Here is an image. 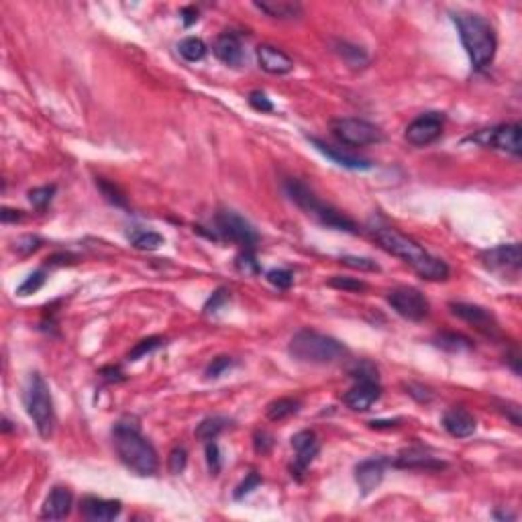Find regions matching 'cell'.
<instances>
[{"label":"cell","instance_id":"1","mask_svg":"<svg viewBox=\"0 0 522 522\" xmlns=\"http://www.w3.org/2000/svg\"><path fill=\"white\" fill-rule=\"evenodd\" d=\"M373 239L377 241V245L384 251H388L390 255L402 260L406 265H411L423 280L445 281L449 278V274H451V269H449L445 261L430 255L423 245H418L414 239L402 235L396 229L377 226V229H373Z\"/></svg>","mask_w":522,"mask_h":522},{"label":"cell","instance_id":"2","mask_svg":"<svg viewBox=\"0 0 522 522\" xmlns=\"http://www.w3.org/2000/svg\"><path fill=\"white\" fill-rule=\"evenodd\" d=\"M114 449L123 466L137 475H155L159 469V457L150 441L141 435L133 420H119L112 429Z\"/></svg>","mask_w":522,"mask_h":522},{"label":"cell","instance_id":"3","mask_svg":"<svg viewBox=\"0 0 522 522\" xmlns=\"http://www.w3.org/2000/svg\"><path fill=\"white\" fill-rule=\"evenodd\" d=\"M453 23L457 27L459 39L466 47L473 70L478 72L485 70L494 61L496 49H498L496 31L490 25V20L475 13H455Z\"/></svg>","mask_w":522,"mask_h":522},{"label":"cell","instance_id":"4","mask_svg":"<svg viewBox=\"0 0 522 522\" xmlns=\"http://www.w3.org/2000/svg\"><path fill=\"white\" fill-rule=\"evenodd\" d=\"M284 190H286V196L298 206L300 210H304L308 217H312L318 224H322L327 229L343 231V233H351V235L359 233L357 224L349 217H345L341 210H336L335 206L322 202L304 182H300L296 178H288L284 182Z\"/></svg>","mask_w":522,"mask_h":522},{"label":"cell","instance_id":"5","mask_svg":"<svg viewBox=\"0 0 522 522\" xmlns=\"http://www.w3.org/2000/svg\"><path fill=\"white\" fill-rule=\"evenodd\" d=\"M288 351L296 361L310 365H333L349 353L341 341L310 329H302L292 336Z\"/></svg>","mask_w":522,"mask_h":522},{"label":"cell","instance_id":"6","mask_svg":"<svg viewBox=\"0 0 522 522\" xmlns=\"http://www.w3.org/2000/svg\"><path fill=\"white\" fill-rule=\"evenodd\" d=\"M23 402H25L27 414L35 423L39 435L43 439H49L54 432V425H56V412H54V400H51L49 386L39 373L29 375L25 394H23Z\"/></svg>","mask_w":522,"mask_h":522},{"label":"cell","instance_id":"7","mask_svg":"<svg viewBox=\"0 0 522 522\" xmlns=\"http://www.w3.org/2000/svg\"><path fill=\"white\" fill-rule=\"evenodd\" d=\"M331 130L343 145H349V147H365V145H375L384 141L382 129L365 119H355V116L335 119L331 123Z\"/></svg>","mask_w":522,"mask_h":522},{"label":"cell","instance_id":"8","mask_svg":"<svg viewBox=\"0 0 522 522\" xmlns=\"http://www.w3.org/2000/svg\"><path fill=\"white\" fill-rule=\"evenodd\" d=\"M214 226H217V233L221 237L241 245L243 249H253L260 243V235L253 229V224L247 219H243L241 214L235 210H229V208L219 210L214 217Z\"/></svg>","mask_w":522,"mask_h":522},{"label":"cell","instance_id":"9","mask_svg":"<svg viewBox=\"0 0 522 522\" xmlns=\"http://www.w3.org/2000/svg\"><path fill=\"white\" fill-rule=\"evenodd\" d=\"M466 141L475 143L480 147H492V150L506 151L512 155H521L522 141H521V125H500L494 129L478 130L475 135H469Z\"/></svg>","mask_w":522,"mask_h":522},{"label":"cell","instance_id":"10","mask_svg":"<svg viewBox=\"0 0 522 522\" xmlns=\"http://www.w3.org/2000/svg\"><path fill=\"white\" fill-rule=\"evenodd\" d=\"M388 304L396 310V315L412 322H418L429 317V300L416 288H408V286L394 288L392 292H388Z\"/></svg>","mask_w":522,"mask_h":522},{"label":"cell","instance_id":"11","mask_svg":"<svg viewBox=\"0 0 522 522\" xmlns=\"http://www.w3.org/2000/svg\"><path fill=\"white\" fill-rule=\"evenodd\" d=\"M443 123H445V119L441 112H425V114L416 116L406 127L404 137L414 147H427L441 137Z\"/></svg>","mask_w":522,"mask_h":522},{"label":"cell","instance_id":"12","mask_svg":"<svg viewBox=\"0 0 522 522\" xmlns=\"http://www.w3.org/2000/svg\"><path fill=\"white\" fill-rule=\"evenodd\" d=\"M482 261L487 269L494 272H518L522 265V251L518 243L498 245L482 253Z\"/></svg>","mask_w":522,"mask_h":522},{"label":"cell","instance_id":"13","mask_svg":"<svg viewBox=\"0 0 522 522\" xmlns=\"http://www.w3.org/2000/svg\"><path fill=\"white\" fill-rule=\"evenodd\" d=\"M449 308H451V312L455 317L466 320L469 324H473L478 331H482L485 335H498V322H496V318H494V315L490 310H485L482 306L466 304V302H451Z\"/></svg>","mask_w":522,"mask_h":522},{"label":"cell","instance_id":"14","mask_svg":"<svg viewBox=\"0 0 522 522\" xmlns=\"http://www.w3.org/2000/svg\"><path fill=\"white\" fill-rule=\"evenodd\" d=\"M292 449L296 453V459H294V466H292V475L302 478L306 467L310 466L318 455L320 443H318L317 435L312 430H300L292 437Z\"/></svg>","mask_w":522,"mask_h":522},{"label":"cell","instance_id":"15","mask_svg":"<svg viewBox=\"0 0 522 522\" xmlns=\"http://www.w3.org/2000/svg\"><path fill=\"white\" fill-rule=\"evenodd\" d=\"M355 384L351 390L343 396V402L347 408H351L355 412H365L372 408L373 404L380 400L382 396V386L377 380H355Z\"/></svg>","mask_w":522,"mask_h":522},{"label":"cell","instance_id":"16","mask_svg":"<svg viewBox=\"0 0 522 522\" xmlns=\"http://www.w3.org/2000/svg\"><path fill=\"white\" fill-rule=\"evenodd\" d=\"M386 463H388L386 459H382V457L375 459L373 457V459L361 461L359 466L355 467V482H357L363 496H370L373 490L382 484L384 473H386Z\"/></svg>","mask_w":522,"mask_h":522},{"label":"cell","instance_id":"17","mask_svg":"<svg viewBox=\"0 0 522 522\" xmlns=\"http://www.w3.org/2000/svg\"><path fill=\"white\" fill-rule=\"evenodd\" d=\"M257 63L263 72L274 75L290 74L294 70V59L274 45H260L257 47Z\"/></svg>","mask_w":522,"mask_h":522},{"label":"cell","instance_id":"18","mask_svg":"<svg viewBox=\"0 0 522 522\" xmlns=\"http://www.w3.org/2000/svg\"><path fill=\"white\" fill-rule=\"evenodd\" d=\"M212 54L217 56L219 61H223L231 68H239V66H243V59H245L241 39L235 33H223V35L214 39Z\"/></svg>","mask_w":522,"mask_h":522},{"label":"cell","instance_id":"19","mask_svg":"<svg viewBox=\"0 0 522 522\" xmlns=\"http://www.w3.org/2000/svg\"><path fill=\"white\" fill-rule=\"evenodd\" d=\"M396 467H402V469H429V471H437V469H445L447 463L435 455H430L429 451L420 447H412V449H404L396 461H394Z\"/></svg>","mask_w":522,"mask_h":522},{"label":"cell","instance_id":"20","mask_svg":"<svg viewBox=\"0 0 522 522\" xmlns=\"http://www.w3.org/2000/svg\"><path fill=\"white\" fill-rule=\"evenodd\" d=\"M123 510V504L119 500H102V498H84L80 504V512L86 521L109 522L114 521Z\"/></svg>","mask_w":522,"mask_h":522},{"label":"cell","instance_id":"21","mask_svg":"<svg viewBox=\"0 0 522 522\" xmlns=\"http://www.w3.org/2000/svg\"><path fill=\"white\" fill-rule=\"evenodd\" d=\"M72 504H74V496L68 487H61L57 485L51 490V494L47 496V500L41 508V518L45 521H61L70 514L72 510Z\"/></svg>","mask_w":522,"mask_h":522},{"label":"cell","instance_id":"22","mask_svg":"<svg viewBox=\"0 0 522 522\" xmlns=\"http://www.w3.org/2000/svg\"><path fill=\"white\" fill-rule=\"evenodd\" d=\"M443 429L447 430L451 437H455V439H467V437H471L475 432L478 423H475V418H473L471 412L455 406V408H449L443 414Z\"/></svg>","mask_w":522,"mask_h":522},{"label":"cell","instance_id":"23","mask_svg":"<svg viewBox=\"0 0 522 522\" xmlns=\"http://www.w3.org/2000/svg\"><path fill=\"white\" fill-rule=\"evenodd\" d=\"M308 141L317 147L324 157H329L331 162H335L336 166H341V168H347V169H372L373 164L372 162H368V159H361V157H355V155H349V153H345V151L336 150V147H331V145H327L324 141H320L317 137H308Z\"/></svg>","mask_w":522,"mask_h":522},{"label":"cell","instance_id":"24","mask_svg":"<svg viewBox=\"0 0 522 522\" xmlns=\"http://www.w3.org/2000/svg\"><path fill=\"white\" fill-rule=\"evenodd\" d=\"M255 8H260L261 13L269 15L272 19L280 20H294L302 17V4L300 2H292V0H255L253 2Z\"/></svg>","mask_w":522,"mask_h":522},{"label":"cell","instance_id":"25","mask_svg":"<svg viewBox=\"0 0 522 522\" xmlns=\"http://www.w3.org/2000/svg\"><path fill=\"white\" fill-rule=\"evenodd\" d=\"M432 343L449 353H461V351H469L473 349V341L469 336L461 335V333H439L432 339Z\"/></svg>","mask_w":522,"mask_h":522},{"label":"cell","instance_id":"26","mask_svg":"<svg viewBox=\"0 0 522 522\" xmlns=\"http://www.w3.org/2000/svg\"><path fill=\"white\" fill-rule=\"evenodd\" d=\"M300 411V400H294V398H278L274 402L267 404V418L274 420V423H280V420H286L294 414H298Z\"/></svg>","mask_w":522,"mask_h":522},{"label":"cell","instance_id":"27","mask_svg":"<svg viewBox=\"0 0 522 522\" xmlns=\"http://www.w3.org/2000/svg\"><path fill=\"white\" fill-rule=\"evenodd\" d=\"M226 427H229V418H224V416H208V418H205V420L196 427L194 435H196L198 441L210 443V441H214Z\"/></svg>","mask_w":522,"mask_h":522},{"label":"cell","instance_id":"28","mask_svg":"<svg viewBox=\"0 0 522 522\" xmlns=\"http://www.w3.org/2000/svg\"><path fill=\"white\" fill-rule=\"evenodd\" d=\"M335 51L343 57L349 66H353V68H363V66L370 61V57H368L363 47H357V45H351V43H345V41H339V43H336Z\"/></svg>","mask_w":522,"mask_h":522},{"label":"cell","instance_id":"29","mask_svg":"<svg viewBox=\"0 0 522 522\" xmlns=\"http://www.w3.org/2000/svg\"><path fill=\"white\" fill-rule=\"evenodd\" d=\"M178 51H180V56L184 57V59H188V61H200V59H205L206 54H208V47H206V43L202 39L186 37L180 41Z\"/></svg>","mask_w":522,"mask_h":522},{"label":"cell","instance_id":"30","mask_svg":"<svg viewBox=\"0 0 522 522\" xmlns=\"http://www.w3.org/2000/svg\"><path fill=\"white\" fill-rule=\"evenodd\" d=\"M130 243L139 251H155L164 245V237L155 231H135L130 235Z\"/></svg>","mask_w":522,"mask_h":522},{"label":"cell","instance_id":"31","mask_svg":"<svg viewBox=\"0 0 522 522\" xmlns=\"http://www.w3.org/2000/svg\"><path fill=\"white\" fill-rule=\"evenodd\" d=\"M162 345H166V339H162V336H147V339L139 341V343L130 349L129 361H137V359L145 357V355L151 353V351L159 349Z\"/></svg>","mask_w":522,"mask_h":522},{"label":"cell","instance_id":"32","mask_svg":"<svg viewBox=\"0 0 522 522\" xmlns=\"http://www.w3.org/2000/svg\"><path fill=\"white\" fill-rule=\"evenodd\" d=\"M235 267L245 274V276H257L261 272L260 263H257V257H255V253H253V249H245L243 253L237 255V260H235Z\"/></svg>","mask_w":522,"mask_h":522},{"label":"cell","instance_id":"33","mask_svg":"<svg viewBox=\"0 0 522 522\" xmlns=\"http://www.w3.org/2000/svg\"><path fill=\"white\" fill-rule=\"evenodd\" d=\"M56 184H51V186H41V188H33V190H29V202L35 206L37 210H43L45 206L49 205L51 200H54V196H56Z\"/></svg>","mask_w":522,"mask_h":522},{"label":"cell","instance_id":"34","mask_svg":"<svg viewBox=\"0 0 522 522\" xmlns=\"http://www.w3.org/2000/svg\"><path fill=\"white\" fill-rule=\"evenodd\" d=\"M96 186L100 188V192H102V196H104L107 202H111V205L114 206H123V208L127 206L125 194L114 186L112 182H107V180H102V178H98V180H96Z\"/></svg>","mask_w":522,"mask_h":522},{"label":"cell","instance_id":"35","mask_svg":"<svg viewBox=\"0 0 522 522\" xmlns=\"http://www.w3.org/2000/svg\"><path fill=\"white\" fill-rule=\"evenodd\" d=\"M45 280H47L45 272H43V269H37V272H33L31 276H27V278H25V281H23L19 288H17V294H19V296H29V294H35V292H39V290L43 288Z\"/></svg>","mask_w":522,"mask_h":522},{"label":"cell","instance_id":"36","mask_svg":"<svg viewBox=\"0 0 522 522\" xmlns=\"http://www.w3.org/2000/svg\"><path fill=\"white\" fill-rule=\"evenodd\" d=\"M329 286L331 288H336V290H345V292H365L368 290V284L357 278H347V276H333L329 280Z\"/></svg>","mask_w":522,"mask_h":522},{"label":"cell","instance_id":"37","mask_svg":"<svg viewBox=\"0 0 522 522\" xmlns=\"http://www.w3.org/2000/svg\"><path fill=\"white\" fill-rule=\"evenodd\" d=\"M235 365V361H233V357H217V359H212L210 363H208V368H206L205 375L208 380H214V377H221L224 372H229L231 368Z\"/></svg>","mask_w":522,"mask_h":522},{"label":"cell","instance_id":"38","mask_svg":"<svg viewBox=\"0 0 522 522\" xmlns=\"http://www.w3.org/2000/svg\"><path fill=\"white\" fill-rule=\"evenodd\" d=\"M206 463H208V471L212 475H219V471L223 469V457H221V449L214 441L206 443Z\"/></svg>","mask_w":522,"mask_h":522},{"label":"cell","instance_id":"39","mask_svg":"<svg viewBox=\"0 0 522 522\" xmlns=\"http://www.w3.org/2000/svg\"><path fill=\"white\" fill-rule=\"evenodd\" d=\"M341 263L351 267V269H359V272H380V265L370 257H355V255H345L341 257Z\"/></svg>","mask_w":522,"mask_h":522},{"label":"cell","instance_id":"40","mask_svg":"<svg viewBox=\"0 0 522 522\" xmlns=\"http://www.w3.org/2000/svg\"><path fill=\"white\" fill-rule=\"evenodd\" d=\"M188 466V451L184 447H176L171 453H169L168 457V469L174 473V475H178V473H182Z\"/></svg>","mask_w":522,"mask_h":522},{"label":"cell","instance_id":"41","mask_svg":"<svg viewBox=\"0 0 522 522\" xmlns=\"http://www.w3.org/2000/svg\"><path fill=\"white\" fill-rule=\"evenodd\" d=\"M267 281L280 290H288L294 284V274L290 269H272L267 272Z\"/></svg>","mask_w":522,"mask_h":522},{"label":"cell","instance_id":"42","mask_svg":"<svg viewBox=\"0 0 522 522\" xmlns=\"http://www.w3.org/2000/svg\"><path fill=\"white\" fill-rule=\"evenodd\" d=\"M261 482H263V480H261L260 475H257L255 471H251V473L243 480L241 484L237 485V490H235V500H243L245 496H249L255 487H260Z\"/></svg>","mask_w":522,"mask_h":522},{"label":"cell","instance_id":"43","mask_svg":"<svg viewBox=\"0 0 522 522\" xmlns=\"http://www.w3.org/2000/svg\"><path fill=\"white\" fill-rule=\"evenodd\" d=\"M41 245H43V241L39 239L37 235H23L15 241V251L20 253V255H29V253L37 251Z\"/></svg>","mask_w":522,"mask_h":522},{"label":"cell","instance_id":"44","mask_svg":"<svg viewBox=\"0 0 522 522\" xmlns=\"http://www.w3.org/2000/svg\"><path fill=\"white\" fill-rule=\"evenodd\" d=\"M229 302V290H224V288H219L210 298L206 300L205 304V315H214L217 310H221L224 304Z\"/></svg>","mask_w":522,"mask_h":522},{"label":"cell","instance_id":"45","mask_svg":"<svg viewBox=\"0 0 522 522\" xmlns=\"http://www.w3.org/2000/svg\"><path fill=\"white\" fill-rule=\"evenodd\" d=\"M249 104L255 109V111L260 112H272L274 111V104H272V100L267 98V94L261 92V90H253V92L249 94Z\"/></svg>","mask_w":522,"mask_h":522},{"label":"cell","instance_id":"46","mask_svg":"<svg viewBox=\"0 0 522 522\" xmlns=\"http://www.w3.org/2000/svg\"><path fill=\"white\" fill-rule=\"evenodd\" d=\"M253 447H255V451L261 453V455L269 453L272 447H274V437H272L267 430H257L255 437H253Z\"/></svg>","mask_w":522,"mask_h":522},{"label":"cell","instance_id":"47","mask_svg":"<svg viewBox=\"0 0 522 522\" xmlns=\"http://www.w3.org/2000/svg\"><path fill=\"white\" fill-rule=\"evenodd\" d=\"M351 377L353 380H377V370L370 361H361L351 370Z\"/></svg>","mask_w":522,"mask_h":522},{"label":"cell","instance_id":"48","mask_svg":"<svg viewBox=\"0 0 522 522\" xmlns=\"http://www.w3.org/2000/svg\"><path fill=\"white\" fill-rule=\"evenodd\" d=\"M78 261V255L74 253H56V255H51L49 260H47V265H72Z\"/></svg>","mask_w":522,"mask_h":522},{"label":"cell","instance_id":"49","mask_svg":"<svg viewBox=\"0 0 522 522\" xmlns=\"http://www.w3.org/2000/svg\"><path fill=\"white\" fill-rule=\"evenodd\" d=\"M23 210H13V208H2V212H0V221L6 224V223H19L23 221Z\"/></svg>","mask_w":522,"mask_h":522},{"label":"cell","instance_id":"50","mask_svg":"<svg viewBox=\"0 0 522 522\" xmlns=\"http://www.w3.org/2000/svg\"><path fill=\"white\" fill-rule=\"evenodd\" d=\"M182 20H184V25L186 27H192L196 20H198V8L196 6H186V8H182Z\"/></svg>","mask_w":522,"mask_h":522},{"label":"cell","instance_id":"51","mask_svg":"<svg viewBox=\"0 0 522 522\" xmlns=\"http://www.w3.org/2000/svg\"><path fill=\"white\" fill-rule=\"evenodd\" d=\"M102 377L107 380V382H123L125 377H123V372L119 370V368H104L102 370Z\"/></svg>","mask_w":522,"mask_h":522},{"label":"cell","instance_id":"52","mask_svg":"<svg viewBox=\"0 0 522 522\" xmlns=\"http://www.w3.org/2000/svg\"><path fill=\"white\" fill-rule=\"evenodd\" d=\"M398 425H400V420H372L370 429H394Z\"/></svg>","mask_w":522,"mask_h":522}]
</instances>
